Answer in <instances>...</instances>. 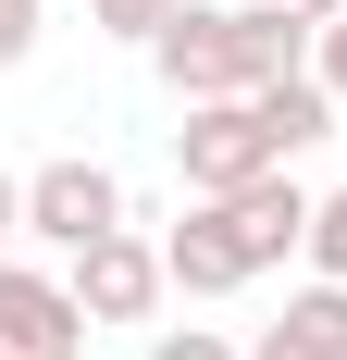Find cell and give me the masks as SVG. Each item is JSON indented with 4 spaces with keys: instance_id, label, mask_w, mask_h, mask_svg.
Masks as SVG:
<instances>
[{
    "instance_id": "6da1fadb",
    "label": "cell",
    "mask_w": 347,
    "mask_h": 360,
    "mask_svg": "<svg viewBox=\"0 0 347 360\" xmlns=\"http://www.w3.org/2000/svg\"><path fill=\"white\" fill-rule=\"evenodd\" d=\"M149 50H162L174 100H261L273 75H310V25L285 0H186Z\"/></svg>"
},
{
    "instance_id": "7a4b0ae2",
    "label": "cell",
    "mask_w": 347,
    "mask_h": 360,
    "mask_svg": "<svg viewBox=\"0 0 347 360\" xmlns=\"http://www.w3.org/2000/svg\"><path fill=\"white\" fill-rule=\"evenodd\" d=\"M174 162H186V186L199 199H236V186L285 174L298 149H285V124L261 100H186V124H174Z\"/></svg>"
},
{
    "instance_id": "3957f363",
    "label": "cell",
    "mask_w": 347,
    "mask_h": 360,
    "mask_svg": "<svg viewBox=\"0 0 347 360\" xmlns=\"http://www.w3.org/2000/svg\"><path fill=\"white\" fill-rule=\"evenodd\" d=\"M25 236H50V249H100V236H124V186L100 174V162H37L25 174Z\"/></svg>"
},
{
    "instance_id": "277c9868",
    "label": "cell",
    "mask_w": 347,
    "mask_h": 360,
    "mask_svg": "<svg viewBox=\"0 0 347 360\" xmlns=\"http://www.w3.org/2000/svg\"><path fill=\"white\" fill-rule=\"evenodd\" d=\"M0 348H13V360H74V348H87V298H74L63 274L0 261Z\"/></svg>"
},
{
    "instance_id": "5b68a950",
    "label": "cell",
    "mask_w": 347,
    "mask_h": 360,
    "mask_svg": "<svg viewBox=\"0 0 347 360\" xmlns=\"http://www.w3.org/2000/svg\"><path fill=\"white\" fill-rule=\"evenodd\" d=\"M310 212H322V199H298L285 174H261V186H236V199H211V224H223V249H236L248 274H273L285 249H310Z\"/></svg>"
},
{
    "instance_id": "8992f818",
    "label": "cell",
    "mask_w": 347,
    "mask_h": 360,
    "mask_svg": "<svg viewBox=\"0 0 347 360\" xmlns=\"http://www.w3.org/2000/svg\"><path fill=\"white\" fill-rule=\"evenodd\" d=\"M162 249L137 236H100V249H74V298H87V323H149V298H162Z\"/></svg>"
},
{
    "instance_id": "52a82bcc",
    "label": "cell",
    "mask_w": 347,
    "mask_h": 360,
    "mask_svg": "<svg viewBox=\"0 0 347 360\" xmlns=\"http://www.w3.org/2000/svg\"><path fill=\"white\" fill-rule=\"evenodd\" d=\"M248 360H347V286H298L273 323H261Z\"/></svg>"
},
{
    "instance_id": "ba28073f",
    "label": "cell",
    "mask_w": 347,
    "mask_h": 360,
    "mask_svg": "<svg viewBox=\"0 0 347 360\" xmlns=\"http://www.w3.org/2000/svg\"><path fill=\"white\" fill-rule=\"evenodd\" d=\"M162 274H174L186 298H223V286H248V261L223 249V224H211V199H199L186 224H174V236H162Z\"/></svg>"
},
{
    "instance_id": "9c48e42d",
    "label": "cell",
    "mask_w": 347,
    "mask_h": 360,
    "mask_svg": "<svg viewBox=\"0 0 347 360\" xmlns=\"http://www.w3.org/2000/svg\"><path fill=\"white\" fill-rule=\"evenodd\" d=\"M310 261H322V286H347V186L310 212Z\"/></svg>"
},
{
    "instance_id": "30bf717a",
    "label": "cell",
    "mask_w": 347,
    "mask_h": 360,
    "mask_svg": "<svg viewBox=\"0 0 347 360\" xmlns=\"http://www.w3.org/2000/svg\"><path fill=\"white\" fill-rule=\"evenodd\" d=\"M87 13H100V25H112V37H162V25H174V13H186V0H87Z\"/></svg>"
},
{
    "instance_id": "8fae6325",
    "label": "cell",
    "mask_w": 347,
    "mask_h": 360,
    "mask_svg": "<svg viewBox=\"0 0 347 360\" xmlns=\"http://www.w3.org/2000/svg\"><path fill=\"white\" fill-rule=\"evenodd\" d=\"M310 75H322V87L347 100V13H335V25H310Z\"/></svg>"
},
{
    "instance_id": "7c38bea8",
    "label": "cell",
    "mask_w": 347,
    "mask_h": 360,
    "mask_svg": "<svg viewBox=\"0 0 347 360\" xmlns=\"http://www.w3.org/2000/svg\"><path fill=\"white\" fill-rule=\"evenodd\" d=\"M149 360H236V348H223V335H211V323H174V335H162V348H149Z\"/></svg>"
},
{
    "instance_id": "4fadbf2b",
    "label": "cell",
    "mask_w": 347,
    "mask_h": 360,
    "mask_svg": "<svg viewBox=\"0 0 347 360\" xmlns=\"http://www.w3.org/2000/svg\"><path fill=\"white\" fill-rule=\"evenodd\" d=\"M37 50V0H0V63H25Z\"/></svg>"
},
{
    "instance_id": "5bb4252c",
    "label": "cell",
    "mask_w": 347,
    "mask_h": 360,
    "mask_svg": "<svg viewBox=\"0 0 347 360\" xmlns=\"http://www.w3.org/2000/svg\"><path fill=\"white\" fill-rule=\"evenodd\" d=\"M25 236V174H0V249Z\"/></svg>"
},
{
    "instance_id": "9a60e30c",
    "label": "cell",
    "mask_w": 347,
    "mask_h": 360,
    "mask_svg": "<svg viewBox=\"0 0 347 360\" xmlns=\"http://www.w3.org/2000/svg\"><path fill=\"white\" fill-rule=\"evenodd\" d=\"M285 13H298V25H335V13H347V0H285Z\"/></svg>"
},
{
    "instance_id": "2e32d148",
    "label": "cell",
    "mask_w": 347,
    "mask_h": 360,
    "mask_svg": "<svg viewBox=\"0 0 347 360\" xmlns=\"http://www.w3.org/2000/svg\"><path fill=\"white\" fill-rule=\"evenodd\" d=\"M0 360H13V348H0Z\"/></svg>"
}]
</instances>
